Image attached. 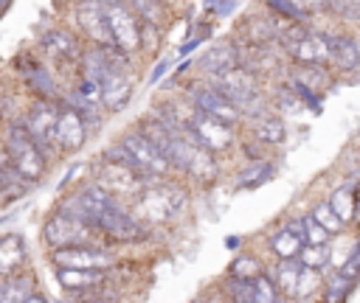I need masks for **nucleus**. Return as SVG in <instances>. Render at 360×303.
Here are the masks:
<instances>
[{
    "label": "nucleus",
    "mask_w": 360,
    "mask_h": 303,
    "mask_svg": "<svg viewBox=\"0 0 360 303\" xmlns=\"http://www.w3.org/2000/svg\"><path fill=\"white\" fill-rule=\"evenodd\" d=\"M256 275H264V269H262V261H259V258H253V255H239V258H233V264H231V278L253 281Z\"/></svg>",
    "instance_id": "34"
},
{
    "label": "nucleus",
    "mask_w": 360,
    "mask_h": 303,
    "mask_svg": "<svg viewBox=\"0 0 360 303\" xmlns=\"http://www.w3.org/2000/svg\"><path fill=\"white\" fill-rule=\"evenodd\" d=\"M298 264L301 267H315V269H321L326 261H329V250H326V244H301V250H298Z\"/></svg>",
    "instance_id": "33"
},
{
    "label": "nucleus",
    "mask_w": 360,
    "mask_h": 303,
    "mask_svg": "<svg viewBox=\"0 0 360 303\" xmlns=\"http://www.w3.org/2000/svg\"><path fill=\"white\" fill-rule=\"evenodd\" d=\"M56 281L70 289V292H82V289H93L98 283H104V269H76V267H56Z\"/></svg>",
    "instance_id": "19"
},
{
    "label": "nucleus",
    "mask_w": 360,
    "mask_h": 303,
    "mask_svg": "<svg viewBox=\"0 0 360 303\" xmlns=\"http://www.w3.org/2000/svg\"><path fill=\"white\" fill-rule=\"evenodd\" d=\"M242 31H245L248 42H253V45H264V42L278 36V25L273 20H267V17H248L242 22Z\"/></svg>",
    "instance_id": "25"
},
{
    "label": "nucleus",
    "mask_w": 360,
    "mask_h": 303,
    "mask_svg": "<svg viewBox=\"0 0 360 303\" xmlns=\"http://www.w3.org/2000/svg\"><path fill=\"white\" fill-rule=\"evenodd\" d=\"M129 8L146 22V25H155L160 20V0H129Z\"/></svg>",
    "instance_id": "37"
},
{
    "label": "nucleus",
    "mask_w": 360,
    "mask_h": 303,
    "mask_svg": "<svg viewBox=\"0 0 360 303\" xmlns=\"http://www.w3.org/2000/svg\"><path fill=\"white\" fill-rule=\"evenodd\" d=\"M31 295V281L28 278H6L0 283V303H22Z\"/></svg>",
    "instance_id": "30"
},
{
    "label": "nucleus",
    "mask_w": 360,
    "mask_h": 303,
    "mask_svg": "<svg viewBox=\"0 0 360 303\" xmlns=\"http://www.w3.org/2000/svg\"><path fill=\"white\" fill-rule=\"evenodd\" d=\"M84 303H112V300H101V297H96V300H84Z\"/></svg>",
    "instance_id": "45"
},
{
    "label": "nucleus",
    "mask_w": 360,
    "mask_h": 303,
    "mask_svg": "<svg viewBox=\"0 0 360 303\" xmlns=\"http://www.w3.org/2000/svg\"><path fill=\"white\" fill-rule=\"evenodd\" d=\"M338 275H340L343 281L354 283V278L360 275V247H357V250H354V255H352V258H349V261L340 267V272H338Z\"/></svg>",
    "instance_id": "40"
},
{
    "label": "nucleus",
    "mask_w": 360,
    "mask_h": 303,
    "mask_svg": "<svg viewBox=\"0 0 360 303\" xmlns=\"http://www.w3.org/2000/svg\"><path fill=\"white\" fill-rule=\"evenodd\" d=\"M188 101L194 104V109L197 112H205V115H211V118H217V121H222V123H236L239 118H242V109L236 107V104H231L222 93H217L214 87H197V90H191V95H188Z\"/></svg>",
    "instance_id": "13"
},
{
    "label": "nucleus",
    "mask_w": 360,
    "mask_h": 303,
    "mask_svg": "<svg viewBox=\"0 0 360 303\" xmlns=\"http://www.w3.org/2000/svg\"><path fill=\"white\" fill-rule=\"evenodd\" d=\"M329 42V59L340 70H354L360 67V45L352 36H326Z\"/></svg>",
    "instance_id": "20"
},
{
    "label": "nucleus",
    "mask_w": 360,
    "mask_h": 303,
    "mask_svg": "<svg viewBox=\"0 0 360 303\" xmlns=\"http://www.w3.org/2000/svg\"><path fill=\"white\" fill-rule=\"evenodd\" d=\"M135 208L149 222H172L186 208V194L177 185H172V182L143 185V191L138 194Z\"/></svg>",
    "instance_id": "3"
},
{
    "label": "nucleus",
    "mask_w": 360,
    "mask_h": 303,
    "mask_svg": "<svg viewBox=\"0 0 360 303\" xmlns=\"http://www.w3.org/2000/svg\"><path fill=\"white\" fill-rule=\"evenodd\" d=\"M22 303H48V300H45L42 295H34V292H31V295H28V297H25Z\"/></svg>",
    "instance_id": "42"
},
{
    "label": "nucleus",
    "mask_w": 360,
    "mask_h": 303,
    "mask_svg": "<svg viewBox=\"0 0 360 303\" xmlns=\"http://www.w3.org/2000/svg\"><path fill=\"white\" fill-rule=\"evenodd\" d=\"M298 272H301V264L295 258H278V267H276V289L287 297H292V289H295V281H298Z\"/></svg>",
    "instance_id": "27"
},
{
    "label": "nucleus",
    "mask_w": 360,
    "mask_h": 303,
    "mask_svg": "<svg viewBox=\"0 0 360 303\" xmlns=\"http://www.w3.org/2000/svg\"><path fill=\"white\" fill-rule=\"evenodd\" d=\"M104 3V17H107V28H110V39L112 48L132 56L141 45H143V34H141V22L138 14L129 8V3L124 0H101Z\"/></svg>",
    "instance_id": "2"
},
{
    "label": "nucleus",
    "mask_w": 360,
    "mask_h": 303,
    "mask_svg": "<svg viewBox=\"0 0 360 303\" xmlns=\"http://www.w3.org/2000/svg\"><path fill=\"white\" fill-rule=\"evenodd\" d=\"M84 140H87V123H84V118L76 112V109H70V107H65L62 101H59V115H56V149L59 152H79L82 146H84Z\"/></svg>",
    "instance_id": "14"
},
{
    "label": "nucleus",
    "mask_w": 360,
    "mask_h": 303,
    "mask_svg": "<svg viewBox=\"0 0 360 303\" xmlns=\"http://www.w3.org/2000/svg\"><path fill=\"white\" fill-rule=\"evenodd\" d=\"M298 303H309V300H298Z\"/></svg>",
    "instance_id": "46"
},
{
    "label": "nucleus",
    "mask_w": 360,
    "mask_h": 303,
    "mask_svg": "<svg viewBox=\"0 0 360 303\" xmlns=\"http://www.w3.org/2000/svg\"><path fill=\"white\" fill-rule=\"evenodd\" d=\"M22 258H25V247L17 233L0 238V275H11L22 264Z\"/></svg>",
    "instance_id": "24"
},
{
    "label": "nucleus",
    "mask_w": 360,
    "mask_h": 303,
    "mask_svg": "<svg viewBox=\"0 0 360 303\" xmlns=\"http://www.w3.org/2000/svg\"><path fill=\"white\" fill-rule=\"evenodd\" d=\"M298 224H301V238H304V244H326V241H329V233L312 219V213L304 216V219H298Z\"/></svg>",
    "instance_id": "36"
},
{
    "label": "nucleus",
    "mask_w": 360,
    "mask_h": 303,
    "mask_svg": "<svg viewBox=\"0 0 360 303\" xmlns=\"http://www.w3.org/2000/svg\"><path fill=\"white\" fill-rule=\"evenodd\" d=\"M79 31L93 42V45H112L107 17H104V3L101 0H79L73 8Z\"/></svg>",
    "instance_id": "11"
},
{
    "label": "nucleus",
    "mask_w": 360,
    "mask_h": 303,
    "mask_svg": "<svg viewBox=\"0 0 360 303\" xmlns=\"http://www.w3.org/2000/svg\"><path fill=\"white\" fill-rule=\"evenodd\" d=\"M290 81L298 84V87H304V90H309V93H315V95H321L323 87L329 84V76H326V70L321 65H301V70Z\"/></svg>",
    "instance_id": "26"
},
{
    "label": "nucleus",
    "mask_w": 360,
    "mask_h": 303,
    "mask_svg": "<svg viewBox=\"0 0 360 303\" xmlns=\"http://www.w3.org/2000/svg\"><path fill=\"white\" fill-rule=\"evenodd\" d=\"M329 205H332V210L338 213V219H340L343 224H349V222H354V191H352L349 185H343V188H338V191L332 194V199H329Z\"/></svg>",
    "instance_id": "29"
},
{
    "label": "nucleus",
    "mask_w": 360,
    "mask_h": 303,
    "mask_svg": "<svg viewBox=\"0 0 360 303\" xmlns=\"http://www.w3.org/2000/svg\"><path fill=\"white\" fill-rule=\"evenodd\" d=\"M292 3H295V6H298V8L304 11V14H307V17H309L312 11H318V8L323 6V0H292Z\"/></svg>",
    "instance_id": "41"
},
{
    "label": "nucleus",
    "mask_w": 360,
    "mask_h": 303,
    "mask_svg": "<svg viewBox=\"0 0 360 303\" xmlns=\"http://www.w3.org/2000/svg\"><path fill=\"white\" fill-rule=\"evenodd\" d=\"M42 238L51 250L56 247H70V244H84L87 241V224H82L79 219L68 216V213H56L45 222L42 227Z\"/></svg>",
    "instance_id": "12"
},
{
    "label": "nucleus",
    "mask_w": 360,
    "mask_h": 303,
    "mask_svg": "<svg viewBox=\"0 0 360 303\" xmlns=\"http://www.w3.org/2000/svg\"><path fill=\"white\" fill-rule=\"evenodd\" d=\"M96 230H101L104 236H110V238H115V241H135V238L143 236V224H141L135 216H129L127 210H121L118 205L107 208V210L98 216Z\"/></svg>",
    "instance_id": "16"
},
{
    "label": "nucleus",
    "mask_w": 360,
    "mask_h": 303,
    "mask_svg": "<svg viewBox=\"0 0 360 303\" xmlns=\"http://www.w3.org/2000/svg\"><path fill=\"white\" fill-rule=\"evenodd\" d=\"M267 177H273V166H270L267 160H259V163H250V166L239 174L236 185H242V188H256V185H262Z\"/></svg>",
    "instance_id": "31"
},
{
    "label": "nucleus",
    "mask_w": 360,
    "mask_h": 303,
    "mask_svg": "<svg viewBox=\"0 0 360 303\" xmlns=\"http://www.w3.org/2000/svg\"><path fill=\"white\" fill-rule=\"evenodd\" d=\"M329 11L340 20H360V0H329Z\"/></svg>",
    "instance_id": "38"
},
{
    "label": "nucleus",
    "mask_w": 360,
    "mask_h": 303,
    "mask_svg": "<svg viewBox=\"0 0 360 303\" xmlns=\"http://www.w3.org/2000/svg\"><path fill=\"white\" fill-rule=\"evenodd\" d=\"M143 180H146V174L127 168V166H118V163H110V160H101V166H96V185H101L110 194L138 191Z\"/></svg>",
    "instance_id": "15"
},
{
    "label": "nucleus",
    "mask_w": 360,
    "mask_h": 303,
    "mask_svg": "<svg viewBox=\"0 0 360 303\" xmlns=\"http://www.w3.org/2000/svg\"><path fill=\"white\" fill-rule=\"evenodd\" d=\"M264 3H267L276 14H281V17H287V20H295V22H298V20H304V17H307V14H304L292 0H264Z\"/></svg>",
    "instance_id": "39"
},
{
    "label": "nucleus",
    "mask_w": 360,
    "mask_h": 303,
    "mask_svg": "<svg viewBox=\"0 0 360 303\" xmlns=\"http://www.w3.org/2000/svg\"><path fill=\"white\" fill-rule=\"evenodd\" d=\"M253 135H256V140L259 143H264V146H276V143H281L284 137H287V126H284V121L278 118V115H259L256 121H253Z\"/></svg>",
    "instance_id": "23"
},
{
    "label": "nucleus",
    "mask_w": 360,
    "mask_h": 303,
    "mask_svg": "<svg viewBox=\"0 0 360 303\" xmlns=\"http://www.w3.org/2000/svg\"><path fill=\"white\" fill-rule=\"evenodd\" d=\"M39 50L53 59L56 65H68V62H79L82 56V48H79V39L76 34L65 31V28H51L39 36Z\"/></svg>",
    "instance_id": "17"
},
{
    "label": "nucleus",
    "mask_w": 360,
    "mask_h": 303,
    "mask_svg": "<svg viewBox=\"0 0 360 303\" xmlns=\"http://www.w3.org/2000/svg\"><path fill=\"white\" fill-rule=\"evenodd\" d=\"M304 238H301V224L298 222H290L287 227H281L273 238H270V247L278 258H295L298 250H301Z\"/></svg>",
    "instance_id": "22"
},
{
    "label": "nucleus",
    "mask_w": 360,
    "mask_h": 303,
    "mask_svg": "<svg viewBox=\"0 0 360 303\" xmlns=\"http://www.w3.org/2000/svg\"><path fill=\"white\" fill-rule=\"evenodd\" d=\"M208 87H214L217 93H222L231 104H236L239 109H245V104L256 101L259 98V81H256V73L250 70H242L239 65L225 70V73H217V76H208Z\"/></svg>",
    "instance_id": "7"
},
{
    "label": "nucleus",
    "mask_w": 360,
    "mask_h": 303,
    "mask_svg": "<svg viewBox=\"0 0 360 303\" xmlns=\"http://www.w3.org/2000/svg\"><path fill=\"white\" fill-rule=\"evenodd\" d=\"M124 65H127V59L115 62L104 73V79L98 81V87H101V107H107L110 112H121L129 104V98H132V79H129Z\"/></svg>",
    "instance_id": "10"
},
{
    "label": "nucleus",
    "mask_w": 360,
    "mask_h": 303,
    "mask_svg": "<svg viewBox=\"0 0 360 303\" xmlns=\"http://www.w3.org/2000/svg\"><path fill=\"white\" fill-rule=\"evenodd\" d=\"M180 135L188 143H194V146H200L205 152H225L233 143L231 123H222V121H217V118H211L205 112H197V109L186 118V126H183Z\"/></svg>",
    "instance_id": "4"
},
{
    "label": "nucleus",
    "mask_w": 360,
    "mask_h": 303,
    "mask_svg": "<svg viewBox=\"0 0 360 303\" xmlns=\"http://www.w3.org/2000/svg\"><path fill=\"white\" fill-rule=\"evenodd\" d=\"M11 3H14V0H0V17L8 11V6H11Z\"/></svg>",
    "instance_id": "43"
},
{
    "label": "nucleus",
    "mask_w": 360,
    "mask_h": 303,
    "mask_svg": "<svg viewBox=\"0 0 360 303\" xmlns=\"http://www.w3.org/2000/svg\"><path fill=\"white\" fill-rule=\"evenodd\" d=\"M25 76V84H28V90L34 93V98H42V101H59V84H56V79H53V73L48 70V67H42V65H34L28 73H22Z\"/></svg>",
    "instance_id": "21"
},
{
    "label": "nucleus",
    "mask_w": 360,
    "mask_h": 303,
    "mask_svg": "<svg viewBox=\"0 0 360 303\" xmlns=\"http://www.w3.org/2000/svg\"><path fill=\"white\" fill-rule=\"evenodd\" d=\"M53 267H76V269H107L112 264V252L90 244H70V247H56L51 252Z\"/></svg>",
    "instance_id": "9"
},
{
    "label": "nucleus",
    "mask_w": 360,
    "mask_h": 303,
    "mask_svg": "<svg viewBox=\"0 0 360 303\" xmlns=\"http://www.w3.org/2000/svg\"><path fill=\"white\" fill-rule=\"evenodd\" d=\"M239 65V50L231 45V42H219V45H211L200 59H197V70L202 76H217V73H225L231 67Z\"/></svg>",
    "instance_id": "18"
},
{
    "label": "nucleus",
    "mask_w": 360,
    "mask_h": 303,
    "mask_svg": "<svg viewBox=\"0 0 360 303\" xmlns=\"http://www.w3.org/2000/svg\"><path fill=\"white\" fill-rule=\"evenodd\" d=\"M56 115H59V101L34 98L25 118L20 121L45 157H51L56 152Z\"/></svg>",
    "instance_id": "5"
},
{
    "label": "nucleus",
    "mask_w": 360,
    "mask_h": 303,
    "mask_svg": "<svg viewBox=\"0 0 360 303\" xmlns=\"http://www.w3.org/2000/svg\"><path fill=\"white\" fill-rule=\"evenodd\" d=\"M129 154H132V160H135V166H138V171L141 174H146V177H160V174H166L169 171V163H166V157L158 152V146L149 140V137H143L138 129L135 132H127V135H121V140H118Z\"/></svg>",
    "instance_id": "8"
},
{
    "label": "nucleus",
    "mask_w": 360,
    "mask_h": 303,
    "mask_svg": "<svg viewBox=\"0 0 360 303\" xmlns=\"http://www.w3.org/2000/svg\"><path fill=\"white\" fill-rule=\"evenodd\" d=\"M250 303H278V289L270 278L256 275L250 281Z\"/></svg>",
    "instance_id": "32"
},
{
    "label": "nucleus",
    "mask_w": 360,
    "mask_h": 303,
    "mask_svg": "<svg viewBox=\"0 0 360 303\" xmlns=\"http://www.w3.org/2000/svg\"><path fill=\"white\" fill-rule=\"evenodd\" d=\"M290 53V59H295L298 65H323L329 59V42L323 34H312L307 28L290 25V28H278V36Z\"/></svg>",
    "instance_id": "6"
},
{
    "label": "nucleus",
    "mask_w": 360,
    "mask_h": 303,
    "mask_svg": "<svg viewBox=\"0 0 360 303\" xmlns=\"http://www.w3.org/2000/svg\"><path fill=\"white\" fill-rule=\"evenodd\" d=\"M312 219H315V222H318V224H321V227H323L329 236L343 230V222L338 219V213L332 210V205H329V202H321V205H315V208H312Z\"/></svg>",
    "instance_id": "35"
},
{
    "label": "nucleus",
    "mask_w": 360,
    "mask_h": 303,
    "mask_svg": "<svg viewBox=\"0 0 360 303\" xmlns=\"http://www.w3.org/2000/svg\"><path fill=\"white\" fill-rule=\"evenodd\" d=\"M354 219H360V196H354Z\"/></svg>",
    "instance_id": "44"
},
{
    "label": "nucleus",
    "mask_w": 360,
    "mask_h": 303,
    "mask_svg": "<svg viewBox=\"0 0 360 303\" xmlns=\"http://www.w3.org/2000/svg\"><path fill=\"white\" fill-rule=\"evenodd\" d=\"M321 269H315V267H301V272H298V281H295V289H292V297L295 300H309L318 289H321Z\"/></svg>",
    "instance_id": "28"
},
{
    "label": "nucleus",
    "mask_w": 360,
    "mask_h": 303,
    "mask_svg": "<svg viewBox=\"0 0 360 303\" xmlns=\"http://www.w3.org/2000/svg\"><path fill=\"white\" fill-rule=\"evenodd\" d=\"M3 146H6V160L11 163V168H14L20 177H25L28 182H34V180H39V177L45 174L48 157L39 152V146L31 140V135L25 132V126H22L20 121L6 129Z\"/></svg>",
    "instance_id": "1"
}]
</instances>
